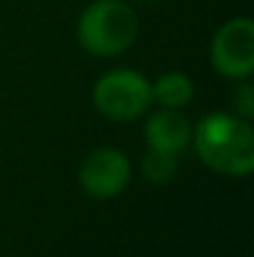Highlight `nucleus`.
Listing matches in <instances>:
<instances>
[{
	"instance_id": "1",
	"label": "nucleus",
	"mask_w": 254,
	"mask_h": 257,
	"mask_svg": "<svg viewBox=\"0 0 254 257\" xmlns=\"http://www.w3.org/2000/svg\"><path fill=\"white\" fill-rule=\"evenodd\" d=\"M197 158L209 170L227 177H249L254 170V127L234 112H207L192 127Z\"/></svg>"
},
{
	"instance_id": "2",
	"label": "nucleus",
	"mask_w": 254,
	"mask_h": 257,
	"mask_svg": "<svg viewBox=\"0 0 254 257\" xmlns=\"http://www.w3.org/2000/svg\"><path fill=\"white\" fill-rule=\"evenodd\" d=\"M140 35V18L127 0H92L85 5L75 38L85 53L97 58H115L127 53Z\"/></svg>"
},
{
	"instance_id": "3",
	"label": "nucleus",
	"mask_w": 254,
	"mask_h": 257,
	"mask_svg": "<svg viewBox=\"0 0 254 257\" xmlns=\"http://www.w3.org/2000/svg\"><path fill=\"white\" fill-rule=\"evenodd\" d=\"M152 80L132 68H117L92 85L95 110L112 122H135L152 107Z\"/></svg>"
},
{
	"instance_id": "4",
	"label": "nucleus",
	"mask_w": 254,
	"mask_h": 257,
	"mask_svg": "<svg viewBox=\"0 0 254 257\" xmlns=\"http://www.w3.org/2000/svg\"><path fill=\"white\" fill-rule=\"evenodd\" d=\"M212 68L229 80H249L254 73V23L239 15L227 20L209 43Z\"/></svg>"
},
{
	"instance_id": "5",
	"label": "nucleus",
	"mask_w": 254,
	"mask_h": 257,
	"mask_svg": "<svg viewBox=\"0 0 254 257\" xmlns=\"http://www.w3.org/2000/svg\"><path fill=\"white\" fill-rule=\"evenodd\" d=\"M78 182L85 195L95 200L120 197L132 182V163L120 148H95L85 155L78 168Z\"/></svg>"
},
{
	"instance_id": "6",
	"label": "nucleus",
	"mask_w": 254,
	"mask_h": 257,
	"mask_svg": "<svg viewBox=\"0 0 254 257\" xmlns=\"http://www.w3.org/2000/svg\"><path fill=\"white\" fill-rule=\"evenodd\" d=\"M192 122L184 112L160 107L147 115L145 122V143L150 150H162L172 155H182L192 145Z\"/></svg>"
},
{
	"instance_id": "7",
	"label": "nucleus",
	"mask_w": 254,
	"mask_h": 257,
	"mask_svg": "<svg viewBox=\"0 0 254 257\" xmlns=\"http://www.w3.org/2000/svg\"><path fill=\"white\" fill-rule=\"evenodd\" d=\"M152 100L160 107H172V110H182L194 100V83L187 73L179 70H169L162 73L155 83H152Z\"/></svg>"
},
{
	"instance_id": "8",
	"label": "nucleus",
	"mask_w": 254,
	"mask_h": 257,
	"mask_svg": "<svg viewBox=\"0 0 254 257\" xmlns=\"http://www.w3.org/2000/svg\"><path fill=\"white\" fill-rule=\"evenodd\" d=\"M142 177L152 185H165L169 180H174V175L179 170V155H172V153H162V150H150L145 153L142 158Z\"/></svg>"
},
{
	"instance_id": "9",
	"label": "nucleus",
	"mask_w": 254,
	"mask_h": 257,
	"mask_svg": "<svg viewBox=\"0 0 254 257\" xmlns=\"http://www.w3.org/2000/svg\"><path fill=\"white\" fill-rule=\"evenodd\" d=\"M232 112L244 117V120H252L254 117V85L249 80H239V85L234 87Z\"/></svg>"
},
{
	"instance_id": "10",
	"label": "nucleus",
	"mask_w": 254,
	"mask_h": 257,
	"mask_svg": "<svg viewBox=\"0 0 254 257\" xmlns=\"http://www.w3.org/2000/svg\"><path fill=\"white\" fill-rule=\"evenodd\" d=\"M127 3H137V5H152V3H160V0H127Z\"/></svg>"
}]
</instances>
